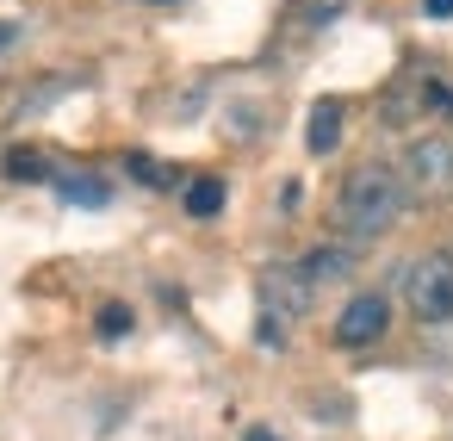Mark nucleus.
Returning <instances> with one entry per match:
<instances>
[{
  "label": "nucleus",
  "mask_w": 453,
  "mask_h": 441,
  "mask_svg": "<svg viewBox=\"0 0 453 441\" xmlns=\"http://www.w3.org/2000/svg\"><path fill=\"white\" fill-rule=\"evenodd\" d=\"M335 212H342V224H348L354 236H385V230L403 218V181H397V168L360 162V168L342 181Z\"/></svg>",
  "instance_id": "nucleus-1"
},
{
  "label": "nucleus",
  "mask_w": 453,
  "mask_h": 441,
  "mask_svg": "<svg viewBox=\"0 0 453 441\" xmlns=\"http://www.w3.org/2000/svg\"><path fill=\"white\" fill-rule=\"evenodd\" d=\"M403 305L422 323H453V255H422L403 274Z\"/></svg>",
  "instance_id": "nucleus-2"
},
{
  "label": "nucleus",
  "mask_w": 453,
  "mask_h": 441,
  "mask_svg": "<svg viewBox=\"0 0 453 441\" xmlns=\"http://www.w3.org/2000/svg\"><path fill=\"white\" fill-rule=\"evenodd\" d=\"M304 305H311V280L298 274V267H267L261 274V342H286V329L304 317Z\"/></svg>",
  "instance_id": "nucleus-3"
},
{
  "label": "nucleus",
  "mask_w": 453,
  "mask_h": 441,
  "mask_svg": "<svg viewBox=\"0 0 453 441\" xmlns=\"http://www.w3.org/2000/svg\"><path fill=\"white\" fill-rule=\"evenodd\" d=\"M403 193H416V199H441V193H453V137H416L410 150H403Z\"/></svg>",
  "instance_id": "nucleus-4"
},
{
  "label": "nucleus",
  "mask_w": 453,
  "mask_h": 441,
  "mask_svg": "<svg viewBox=\"0 0 453 441\" xmlns=\"http://www.w3.org/2000/svg\"><path fill=\"white\" fill-rule=\"evenodd\" d=\"M385 329H391V305H385L379 292H354V298L342 305V317H335V342H342V348H372Z\"/></svg>",
  "instance_id": "nucleus-5"
},
{
  "label": "nucleus",
  "mask_w": 453,
  "mask_h": 441,
  "mask_svg": "<svg viewBox=\"0 0 453 441\" xmlns=\"http://www.w3.org/2000/svg\"><path fill=\"white\" fill-rule=\"evenodd\" d=\"M304 143H311V156H329V150L342 143V106H335V100H323V106L311 112V131H304Z\"/></svg>",
  "instance_id": "nucleus-6"
},
{
  "label": "nucleus",
  "mask_w": 453,
  "mask_h": 441,
  "mask_svg": "<svg viewBox=\"0 0 453 441\" xmlns=\"http://www.w3.org/2000/svg\"><path fill=\"white\" fill-rule=\"evenodd\" d=\"M50 187H57V199H69V205H106V199H112V187H106L100 174H57Z\"/></svg>",
  "instance_id": "nucleus-7"
},
{
  "label": "nucleus",
  "mask_w": 453,
  "mask_h": 441,
  "mask_svg": "<svg viewBox=\"0 0 453 441\" xmlns=\"http://www.w3.org/2000/svg\"><path fill=\"white\" fill-rule=\"evenodd\" d=\"M348 267H354V255H348V249H311V255H304V267H298V274H304V280H311V286H323V280H342V274H348Z\"/></svg>",
  "instance_id": "nucleus-8"
},
{
  "label": "nucleus",
  "mask_w": 453,
  "mask_h": 441,
  "mask_svg": "<svg viewBox=\"0 0 453 441\" xmlns=\"http://www.w3.org/2000/svg\"><path fill=\"white\" fill-rule=\"evenodd\" d=\"M187 212H193V218H218V212H224V181H218V174L187 181Z\"/></svg>",
  "instance_id": "nucleus-9"
},
{
  "label": "nucleus",
  "mask_w": 453,
  "mask_h": 441,
  "mask_svg": "<svg viewBox=\"0 0 453 441\" xmlns=\"http://www.w3.org/2000/svg\"><path fill=\"white\" fill-rule=\"evenodd\" d=\"M94 329H100L106 342H119V336H131V305H100V317H94Z\"/></svg>",
  "instance_id": "nucleus-10"
},
{
  "label": "nucleus",
  "mask_w": 453,
  "mask_h": 441,
  "mask_svg": "<svg viewBox=\"0 0 453 441\" xmlns=\"http://www.w3.org/2000/svg\"><path fill=\"white\" fill-rule=\"evenodd\" d=\"M7 174H13V181H44L50 168H44L32 150H13V156H7Z\"/></svg>",
  "instance_id": "nucleus-11"
},
{
  "label": "nucleus",
  "mask_w": 453,
  "mask_h": 441,
  "mask_svg": "<svg viewBox=\"0 0 453 441\" xmlns=\"http://www.w3.org/2000/svg\"><path fill=\"white\" fill-rule=\"evenodd\" d=\"M131 174H137L143 187H168V168H156L150 156H131Z\"/></svg>",
  "instance_id": "nucleus-12"
},
{
  "label": "nucleus",
  "mask_w": 453,
  "mask_h": 441,
  "mask_svg": "<svg viewBox=\"0 0 453 441\" xmlns=\"http://www.w3.org/2000/svg\"><path fill=\"white\" fill-rule=\"evenodd\" d=\"M428 19H453V0H428Z\"/></svg>",
  "instance_id": "nucleus-13"
},
{
  "label": "nucleus",
  "mask_w": 453,
  "mask_h": 441,
  "mask_svg": "<svg viewBox=\"0 0 453 441\" xmlns=\"http://www.w3.org/2000/svg\"><path fill=\"white\" fill-rule=\"evenodd\" d=\"M249 441H280V435H267V429H249Z\"/></svg>",
  "instance_id": "nucleus-14"
},
{
  "label": "nucleus",
  "mask_w": 453,
  "mask_h": 441,
  "mask_svg": "<svg viewBox=\"0 0 453 441\" xmlns=\"http://www.w3.org/2000/svg\"><path fill=\"white\" fill-rule=\"evenodd\" d=\"M162 7H168V0H162Z\"/></svg>",
  "instance_id": "nucleus-15"
}]
</instances>
